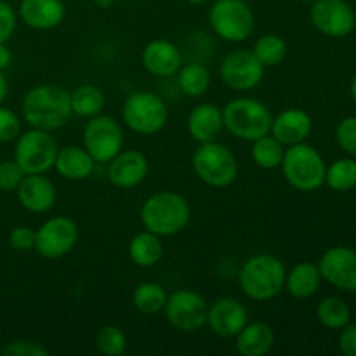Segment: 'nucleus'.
<instances>
[{
    "label": "nucleus",
    "instance_id": "obj_1",
    "mask_svg": "<svg viewBox=\"0 0 356 356\" xmlns=\"http://www.w3.org/2000/svg\"><path fill=\"white\" fill-rule=\"evenodd\" d=\"M21 113L30 127L49 132L59 131L73 115L70 92L54 83L31 87L23 97Z\"/></svg>",
    "mask_w": 356,
    "mask_h": 356
},
{
    "label": "nucleus",
    "instance_id": "obj_2",
    "mask_svg": "<svg viewBox=\"0 0 356 356\" xmlns=\"http://www.w3.org/2000/svg\"><path fill=\"white\" fill-rule=\"evenodd\" d=\"M139 218L145 229L167 238L181 233L190 225L191 207L186 198L176 191H159L146 198Z\"/></svg>",
    "mask_w": 356,
    "mask_h": 356
},
{
    "label": "nucleus",
    "instance_id": "obj_3",
    "mask_svg": "<svg viewBox=\"0 0 356 356\" xmlns=\"http://www.w3.org/2000/svg\"><path fill=\"white\" fill-rule=\"evenodd\" d=\"M284 261L273 254H256L240 266L238 285L243 294L257 302L277 298L285 285Z\"/></svg>",
    "mask_w": 356,
    "mask_h": 356
},
{
    "label": "nucleus",
    "instance_id": "obj_4",
    "mask_svg": "<svg viewBox=\"0 0 356 356\" xmlns=\"http://www.w3.org/2000/svg\"><path fill=\"white\" fill-rule=\"evenodd\" d=\"M222 110L225 131L242 141H256L270 134L273 115L264 103L254 97H233Z\"/></svg>",
    "mask_w": 356,
    "mask_h": 356
},
{
    "label": "nucleus",
    "instance_id": "obj_5",
    "mask_svg": "<svg viewBox=\"0 0 356 356\" xmlns=\"http://www.w3.org/2000/svg\"><path fill=\"white\" fill-rule=\"evenodd\" d=\"M282 174L294 190L315 191L325 183V160L316 148L306 143L285 148L282 160Z\"/></svg>",
    "mask_w": 356,
    "mask_h": 356
},
{
    "label": "nucleus",
    "instance_id": "obj_6",
    "mask_svg": "<svg viewBox=\"0 0 356 356\" xmlns=\"http://www.w3.org/2000/svg\"><path fill=\"white\" fill-rule=\"evenodd\" d=\"M122 120L125 127L136 134H159L169 120V108L156 94L149 90H138L125 97L122 104Z\"/></svg>",
    "mask_w": 356,
    "mask_h": 356
},
{
    "label": "nucleus",
    "instance_id": "obj_7",
    "mask_svg": "<svg viewBox=\"0 0 356 356\" xmlns=\"http://www.w3.org/2000/svg\"><path fill=\"white\" fill-rule=\"evenodd\" d=\"M191 167L202 183L211 188H226L238 176V162L232 149L218 141L200 143L191 159Z\"/></svg>",
    "mask_w": 356,
    "mask_h": 356
},
{
    "label": "nucleus",
    "instance_id": "obj_8",
    "mask_svg": "<svg viewBox=\"0 0 356 356\" xmlns=\"http://www.w3.org/2000/svg\"><path fill=\"white\" fill-rule=\"evenodd\" d=\"M209 23L221 40L240 44L252 35L256 17L245 0H216L209 10Z\"/></svg>",
    "mask_w": 356,
    "mask_h": 356
},
{
    "label": "nucleus",
    "instance_id": "obj_9",
    "mask_svg": "<svg viewBox=\"0 0 356 356\" xmlns=\"http://www.w3.org/2000/svg\"><path fill=\"white\" fill-rule=\"evenodd\" d=\"M58 149L52 132L31 127L17 136L14 160L24 174H45L54 169Z\"/></svg>",
    "mask_w": 356,
    "mask_h": 356
},
{
    "label": "nucleus",
    "instance_id": "obj_10",
    "mask_svg": "<svg viewBox=\"0 0 356 356\" xmlns=\"http://www.w3.org/2000/svg\"><path fill=\"white\" fill-rule=\"evenodd\" d=\"M83 148L96 163H108L124 148V131L111 115H96L83 127Z\"/></svg>",
    "mask_w": 356,
    "mask_h": 356
},
{
    "label": "nucleus",
    "instance_id": "obj_11",
    "mask_svg": "<svg viewBox=\"0 0 356 356\" xmlns=\"http://www.w3.org/2000/svg\"><path fill=\"white\" fill-rule=\"evenodd\" d=\"M79 226L72 218L56 216L35 229V249L44 259H61L75 249L79 242Z\"/></svg>",
    "mask_w": 356,
    "mask_h": 356
},
{
    "label": "nucleus",
    "instance_id": "obj_12",
    "mask_svg": "<svg viewBox=\"0 0 356 356\" xmlns=\"http://www.w3.org/2000/svg\"><path fill=\"white\" fill-rule=\"evenodd\" d=\"M165 318L174 329L179 332H198L207 325V315H209V305L202 294L195 291H188V289H181V291L172 292L167 296L165 308Z\"/></svg>",
    "mask_w": 356,
    "mask_h": 356
},
{
    "label": "nucleus",
    "instance_id": "obj_13",
    "mask_svg": "<svg viewBox=\"0 0 356 356\" xmlns=\"http://www.w3.org/2000/svg\"><path fill=\"white\" fill-rule=\"evenodd\" d=\"M264 70L266 68L257 61L252 51L236 49L225 56L219 66V75L228 89L247 92V90L256 89L263 82Z\"/></svg>",
    "mask_w": 356,
    "mask_h": 356
},
{
    "label": "nucleus",
    "instance_id": "obj_14",
    "mask_svg": "<svg viewBox=\"0 0 356 356\" xmlns=\"http://www.w3.org/2000/svg\"><path fill=\"white\" fill-rule=\"evenodd\" d=\"M309 19L320 33L332 38L346 37L356 24L355 10L344 0H315Z\"/></svg>",
    "mask_w": 356,
    "mask_h": 356
},
{
    "label": "nucleus",
    "instance_id": "obj_15",
    "mask_svg": "<svg viewBox=\"0 0 356 356\" xmlns=\"http://www.w3.org/2000/svg\"><path fill=\"white\" fill-rule=\"evenodd\" d=\"M322 280L344 292H356V250L332 247L318 261Z\"/></svg>",
    "mask_w": 356,
    "mask_h": 356
},
{
    "label": "nucleus",
    "instance_id": "obj_16",
    "mask_svg": "<svg viewBox=\"0 0 356 356\" xmlns=\"http://www.w3.org/2000/svg\"><path fill=\"white\" fill-rule=\"evenodd\" d=\"M249 322L245 305L235 298H221L209 306L207 325L216 336L233 339Z\"/></svg>",
    "mask_w": 356,
    "mask_h": 356
},
{
    "label": "nucleus",
    "instance_id": "obj_17",
    "mask_svg": "<svg viewBox=\"0 0 356 356\" xmlns=\"http://www.w3.org/2000/svg\"><path fill=\"white\" fill-rule=\"evenodd\" d=\"M106 165L108 179L120 190H132L139 186L149 172L148 159L136 149H122Z\"/></svg>",
    "mask_w": 356,
    "mask_h": 356
},
{
    "label": "nucleus",
    "instance_id": "obj_18",
    "mask_svg": "<svg viewBox=\"0 0 356 356\" xmlns=\"http://www.w3.org/2000/svg\"><path fill=\"white\" fill-rule=\"evenodd\" d=\"M141 63L146 72L159 79H169L177 75L179 68L183 66V56L174 42L165 38H155L149 40L143 47Z\"/></svg>",
    "mask_w": 356,
    "mask_h": 356
},
{
    "label": "nucleus",
    "instance_id": "obj_19",
    "mask_svg": "<svg viewBox=\"0 0 356 356\" xmlns=\"http://www.w3.org/2000/svg\"><path fill=\"white\" fill-rule=\"evenodd\" d=\"M17 202L31 214H45L56 204V186L44 174H24L16 190Z\"/></svg>",
    "mask_w": 356,
    "mask_h": 356
},
{
    "label": "nucleus",
    "instance_id": "obj_20",
    "mask_svg": "<svg viewBox=\"0 0 356 356\" xmlns=\"http://www.w3.org/2000/svg\"><path fill=\"white\" fill-rule=\"evenodd\" d=\"M313 131V120L301 108H287L280 111L271 122L270 134L275 136L282 145L287 146L305 143Z\"/></svg>",
    "mask_w": 356,
    "mask_h": 356
},
{
    "label": "nucleus",
    "instance_id": "obj_21",
    "mask_svg": "<svg viewBox=\"0 0 356 356\" xmlns=\"http://www.w3.org/2000/svg\"><path fill=\"white\" fill-rule=\"evenodd\" d=\"M188 134L197 143L218 141L225 131L222 110L214 103H200L190 111L186 120Z\"/></svg>",
    "mask_w": 356,
    "mask_h": 356
},
{
    "label": "nucleus",
    "instance_id": "obj_22",
    "mask_svg": "<svg viewBox=\"0 0 356 356\" xmlns=\"http://www.w3.org/2000/svg\"><path fill=\"white\" fill-rule=\"evenodd\" d=\"M65 3L61 0H21L19 17L33 30L47 31L59 26L65 19Z\"/></svg>",
    "mask_w": 356,
    "mask_h": 356
},
{
    "label": "nucleus",
    "instance_id": "obj_23",
    "mask_svg": "<svg viewBox=\"0 0 356 356\" xmlns=\"http://www.w3.org/2000/svg\"><path fill=\"white\" fill-rule=\"evenodd\" d=\"M94 167H96V162L83 146L70 145L58 149L54 169L63 179L86 181L87 177L92 176Z\"/></svg>",
    "mask_w": 356,
    "mask_h": 356
},
{
    "label": "nucleus",
    "instance_id": "obj_24",
    "mask_svg": "<svg viewBox=\"0 0 356 356\" xmlns=\"http://www.w3.org/2000/svg\"><path fill=\"white\" fill-rule=\"evenodd\" d=\"M275 344V330L266 322H247L235 336V348L242 356H266Z\"/></svg>",
    "mask_w": 356,
    "mask_h": 356
},
{
    "label": "nucleus",
    "instance_id": "obj_25",
    "mask_svg": "<svg viewBox=\"0 0 356 356\" xmlns=\"http://www.w3.org/2000/svg\"><path fill=\"white\" fill-rule=\"evenodd\" d=\"M320 284H322V275L318 264L302 261L285 273L284 291H287L289 296L294 299H308L318 292Z\"/></svg>",
    "mask_w": 356,
    "mask_h": 356
},
{
    "label": "nucleus",
    "instance_id": "obj_26",
    "mask_svg": "<svg viewBox=\"0 0 356 356\" xmlns=\"http://www.w3.org/2000/svg\"><path fill=\"white\" fill-rule=\"evenodd\" d=\"M129 257L139 268H152L159 264L163 257L162 236L148 229L136 233L129 242Z\"/></svg>",
    "mask_w": 356,
    "mask_h": 356
},
{
    "label": "nucleus",
    "instance_id": "obj_27",
    "mask_svg": "<svg viewBox=\"0 0 356 356\" xmlns=\"http://www.w3.org/2000/svg\"><path fill=\"white\" fill-rule=\"evenodd\" d=\"M70 103H72L73 115L80 118H92L103 111L106 97L99 87L83 83L70 92Z\"/></svg>",
    "mask_w": 356,
    "mask_h": 356
},
{
    "label": "nucleus",
    "instance_id": "obj_28",
    "mask_svg": "<svg viewBox=\"0 0 356 356\" xmlns=\"http://www.w3.org/2000/svg\"><path fill=\"white\" fill-rule=\"evenodd\" d=\"M211 72L200 63L183 65L177 72V86L188 97H202L211 87Z\"/></svg>",
    "mask_w": 356,
    "mask_h": 356
},
{
    "label": "nucleus",
    "instance_id": "obj_29",
    "mask_svg": "<svg viewBox=\"0 0 356 356\" xmlns=\"http://www.w3.org/2000/svg\"><path fill=\"white\" fill-rule=\"evenodd\" d=\"M167 291L156 282H143L132 292V305L143 315H159L167 302Z\"/></svg>",
    "mask_w": 356,
    "mask_h": 356
},
{
    "label": "nucleus",
    "instance_id": "obj_30",
    "mask_svg": "<svg viewBox=\"0 0 356 356\" xmlns=\"http://www.w3.org/2000/svg\"><path fill=\"white\" fill-rule=\"evenodd\" d=\"M284 153L285 146L271 134L252 141V148H250L252 162L264 170L278 169L282 165V160H284Z\"/></svg>",
    "mask_w": 356,
    "mask_h": 356
},
{
    "label": "nucleus",
    "instance_id": "obj_31",
    "mask_svg": "<svg viewBox=\"0 0 356 356\" xmlns=\"http://www.w3.org/2000/svg\"><path fill=\"white\" fill-rule=\"evenodd\" d=\"M316 318L327 329L341 330L351 322V309L343 299L327 296L316 305Z\"/></svg>",
    "mask_w": 356,
    "mask_h": 356
},
{
    "label": "nucleus",
    "instance_id": "obj_32",
    "mask_svg": "<svg viewBox=\"0 0 356 356\" xmlns=\"http://www.w3.org/2000/svg\"><path fill=\"white\" fill-rule=\"evenodd\" d=\"M252 52L264 68H275L287 58V42L277 33H264L254 42Z\"/></svg>",
    "mask_w": 356,
    "mask_h": 356
},
{
    "label": "nucleus",
    "instance_id": "obj_33",
    "mask_svg": "<svg viewBox=\"0 0 356 356\" xmlns=\"http://www.w3.org/2000/svg\"><path fill=\"white\" fill-rule=\"evenodd\" d=\"M325 184L334 191H350L356 186V162L353 159H339L325 170Z\"/></svg>",
    "mask_w": 356,
    "mask_h": 356
},
{
    "label": "nucleus",
    "instance_id": "obj_34",
    "mask_svg": "<svg viewBox=\"0 0 356 356\" xmlns=\"http://www.w3.org/2000/svg\"><path fill=\"white\" fill-rule=\"evenodd\" d=\"M96 350L104 356H122L127 351V336L117 325H103L94 337Z\"/></svg>",
    "mask_w": 356,
    "mask_h": 356
},
{
    "label": "nucleus",
    "instance_id": "obj_35",
    "mask_svg": "<svg viewBox=\"0 0 356 356\" xmlns=\"http://www.w3.org/2000/svg\"><path fill=\"white\" fill-rule=\"evenodd\" d=\"M23 177L24 172L17 165L16 160H3V162H0V191H3V193L16 191Z\"/></svg>",
    "mask_w": 356,
    "mask_h": 356
},
{
    "label": "nucleus",
    "instance_id": "obj_36",
    "mask_svg": "<svg viewBox=\"0 0 356 356\" xmlns=\"http://www.w3.org/2000/svg\"><path fill=\"white\" fill-rule=\"evenodd\" d=\"M21 134V118L9 108L0 104V143L16 141Z\"/></svg>",
    "mask_w": 356,
    "mask_h": 356
},
{
    "label": "nucleus",
    "instance_id": "obj_37",
    "mask_svg": "<svg viewBox=\"0 0 356 356\" xmlns=\"http://www.w3.org/2000/svg\"><path fill=\"white\" fill-rule=\"evenodd\" d=\"M337 145L350 153L351 156H356V117H348L339 122L336 129Z\"/></svg>",
    "mask_w": 356,
    "mask_h": 356
},
{
    "label": "nucleus",
    "instance_id": "obj_38",
    "mask_svg": "<svg viewBox=\"0 0 356 356\" xmlns=\"http://www.w3.org/2000/svg\"><path fill=\"white\" fill-rule=\"evenodd\" d=\"M9 245L17 252H28L35 249V229L30 226H16L9 233Z\"/></svg>",
    "mask_w": 356,
    "mask_h": 356
},
{
    "label": "nucleus",
    "instance_id": "obj_39",
    "mask_svg": "<svg viewBox=\"0 0 356 356\" xmlns=\"http://www.w3.org/2000/svg\"><path fill=\"white\" fill-rule=\"evenodd\" d=\"M3 356H47L49 351L33 341H14L0 351Z\"/></svg>",
    "mask_w": 356,
    "mask_h": 356
},
{
    "label": "nucleus",
    "instance_id": "obj_40",
    "mask_svg": "<svg viewBox=\"0 0 356 356\" xmlns=\"http://www.w3.org/2000/svg\"><path fill=\"white\" fill-rule=\"evenodd\" d=\"M17 16L13 7L0 0V44H6L16 30Z\"/></svg>",
    "mask_w": 356,
    "mask_h": 356
},
{
    "label": "nucleus",
    "instance_id": "obj_41",
    "mask_svg": "<svg viewBox=\"0 0 356 356\" xmlns=\"http://www.w3.org/2000/svg\"><path fill=\"white\" fill-rule=\"evenodd\" d=\"M339 350L344 356H356V323H348L341 329Z\"/></svg>",
    "mask_w": 356,
    "mask_h": 356
},
{
    "label": "nucleus",
    "instance_id": "obj_42",
    "mask_svg": "<svg viewBox=\"0 0 356 356\" xmlns=\"http://www.w3.org/2000/svg\"><path fill=\"white\" fill-rule=\"evenodd\" d=\"M13 61V54H10L9 47L6 44H0V72L7 70Z\"/></svg>",
    "mask_w": 356,
    "mask_h": 356
},
{
    "label": "nucleus",
    "instance_id": "obj_43",
    "mask_svg": "<svg viewBox=\"0 0 356 356\" xmlns=\"http://www.w3.org/2000/svg\"><path fill=\"white\" fill-rule=\"evenodd\" d=\"M7 92H9V83H7V79L3 76V72H0V104L6 101Z\"/></svg>",
    "mask_w": 356,
    "mask_h": 356
},
{
    "label": "nucleus",
    "instance_id": "obj_44",
    "mask_svg": "<svg viewBox=\"0 0 356 356\" xmlns=\"http://www.w3.org/2000/svg\"><path fill=\"white\" fill-rule=\"evenodd\" d=\"M351 97H353V101L356 103V76L353 79V82H351Z\"/></svg>",
    "mask_w": 356,
    "mask_h": 356
},
{
    "label": "nucleus",
    "instance_id": "obj_45",
    "mask_svg": "<svg viewBox=\"0 0 356 356\" xmlns=\"http://www.w3.org/2000/svg\"><path fill=\"white\" fill-rule=\"evenodd\" d=\"M186 2H190L191 6H202V3L209 2V0H186Z\"/></svg>",
    "mask_w": 356,
    "mask_h": 356
},
{
    "label": "nucleus",
    "instance_id": "obj_46",
    "mask_svg": "<svg viewBox=\"0 0 356 356\" xmlns=\"http://www.w3.org/2000/svg\"><path fill=\"white\" fill-rule=\"evenodd\" d=\"M305 2H312L313 3V2H315V0H305Z\"/></svg>",
    "mask_w": 356,
    "mask_h": 356
},
{
    "label": "nucleus",
    "instance_id": "obj_47",
    "mask_svg": "<svg viewBox=\"0 0 356 356\" xmlns=\"http://www.w3.org/2000/svg\"><path fill=\"white\" fill-rule=\"evenodd\" d=\"M355 19H356V13H355Z\"/></svg>",
    "mask_w": 356,
    "mask_h": 356
}]
</instances>
